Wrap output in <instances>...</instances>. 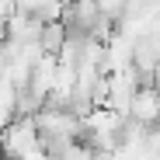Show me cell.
Returning <instances> with one entry per match:
<instances>
[{
	"instance_id": "cell-1",
	"label": "cell",
	"mask_w": 160,
	"mask_h": 160,
	"mask_svg": "<svg viewBox=\"0 0 160 160\" xmlns=\"http://www.w3.org/2000/svg\"><path fill=\"white\" fill-rule=\"evenodd\" d=\"M32 150H38V129H35V122L28 115H18L11 125L0 129V157L18 160V157L32 153Z\"/></svg>"
},
{
	"instance_id": "cell-2",
	"label": "cell",
	"mask_w": 160,
	"mask_h": 160,
	"mask_svg": "<svg viewBox=\"0 0 160 160\" xmlns=\"http://www.w3.org/2000/svg\"><path fill=\"white\" fill-rule=\"evenodd\" d=\"M35 129H38V139H66V143H77L80 139V118H73L70 112H59V108H42L32 115Z\"/></svg>"
},
{
	"instance_id": "cell-3",
	"label": "cell",
	"mask_w": 160,
	"mask_h": 160,
	"mask_svg": "<svg viewBox=\"0 0 160 160\" xmlns=\"http://www.w3.org/2000/svg\"><path fill=\"white\" fill-rule=\"evenodd\" d=\"M125 118L139 122V125H146V129H150V125H160V91H157L153 84L136 87V94H132V101H129Z\"/></svg>"
},
{
	"instance_id": "cell-4",
	"label": "cell",
	"mask_w": 160,
	"mask_h": 160,
	"mask_svg": "<svg viewBox=\"0 0 160 160\" xmlns=\"http://www.w3.org/2000/svg\"><path fill=\"white\" fill-rule=\"evenodd\" d=\"M38 49L42 52H49V56H56V52L63 49V42H66V28L59 21H52V24H42V32H38Z\"/></svg>"
},
{
	"instance_id": "cell-5",
	"label": "cell",
	"mask_w": 160,
	"mask_h": 160,
	"mask_svg": "<svg viewBox=\"0 0 160 160\" xmlns=\"http://www.w3.org/2000/svg\"><path fill=\"white\" fill-rule=\"evenodd\" d=\"M18 160H49L42 150H32V153H24V157H18Z\"/></svg>"
},
{
	"instance_id": "cell-6",
	"label": "cell",
	"mask_w": 160,
	"mask_h": 160,
	"mask_svg": "<svg viewBox=\"0 0 160 160\" xmlns=\"http://www.w3.org/2000/svg\"><path fill=\"white\" fill-rule=\"evenodd\" d=\"M4 45H7V38H4V28H0V63H4Z\"/></svg>"
},
{
	"instance_id": "cell-7",
	"label": "cell",
	"mask_w": 160,
	"mask_h": 160,
	"mask_svg": "<svg viewBox=\"0 0 160 160\" xmlns=\"http://www.w3.org/2000/svg\"><path fill=\"white\" fill-rule=\"evenodd\" d=\"M150 4H153V18L160 21V0H150Z\"/></svg>"
}]
</instances>
